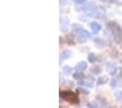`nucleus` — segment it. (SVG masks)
I'll list each match as a JSON object with an SVG mask.
<instances>
[{
    "label": "nucleus",
    "mask_w": 122,
    "mask_h": 108,
    "mask_svg": "<svg viewBox=\"0 0 122 108\" xmlns=\"http://www.w3.org/2000/svg\"><path fill=\"white\" fill-rule=\"evenodd\" d=\"M60 97L62 99L66 100L68 103L72 104V105H77L80 103V99L77 97L75 93L71 92V91H61L60 92Z\"/></svg>",
    "instance_id": "f257e3e1"
},
{
    "label": "nucleus",
    "mask_w": 122,
    "mask_h": 108,
    "mask_svg": "<svg viewBox=\"0 0 122 108\" xmlns=\"http://www.w3.org/2000/svg\"><path fill=\"white\" fill-rule=\"evenodd\" d=\"M81 7H77V10L79 11H85V12H91V11L95 10V8H96V5H95L94 2H88V3H81Z\"/></svg>",
    "instance_id": "f03ea898"
},
{
    "label": "nucleus",
    "mask_w": 122,
    "mask_h": 108,
    "mask_svg": "<svg viewBox=\"0 0 122 108\" xmlns=\"http://www.w3.org/2000/svg\"><path fill=\"white\" fill-rule=\"evenodd\" d=\"M106 70H107V72H108L109 74L114 75L116 73H117V71H118V67L116 66V63L108 62V63L106 64Z\"/></svg>",
    "instance_id": "7ed1b4c3"
},
{
    "label": "nucleus",
    "mask_w": 122,
    "mask_h": 108,
    "mask_svg": "<svg viewBox=\"0 0 122 108\" xmlns=\"http://www.w3.org/2000/svg\"><path fill=\"white\" fill-rule=\"evenodd\" d=\"M93 81H94V80L91 77V79H88L87 81H84L83 79H82V80L77 81V82H79L80 85L82 84V85H85V86H87V87H89V88H93V87H94V82H93Z\"/></svg>",
    "instance_id": "20e7f679"
},
{
    "label": "nucleus",
    "mask_w": 122,
    "mask_h": 108,
    "mask_svg": "<svg viewBox=\"0 0 122 108\" xmlns=\"http://www.w3.org/2000/svg\"><path fill=\"white\" fill-rule=\"evenodd\" d=\"M89 27L92 28V32H93V33H98V32L102 30L100 24H98L97 22H91V23H89Z\"/></svg>",
    "instance_id": "39448f33"
},
{
    "label": "nucleus",
    "mask_w": 122,
    "mask_h": 108,
    "mask_svg": "<svg viewBox=\"0 0 122 108\" xmlns=\"http://www.w3.org/2000/svg\"><path fill=\"white\" fill-rule=\"evenodd\" d=\"M60 27L62 32H66L69 28V20L66 18L61 19V23H60Z\"/></svg>",
    "instance_id": "423d86ee"
},
{
    "label": "nucleus",
    "mask_w": 122,
    "mask_h": 108,
    "mask_svg": "<svg viewBox=\"0 0 122 108\" xmlns=\"http://www.w3.org/2000/svg\"><path fill=\"white\" fill-rule=\"evenodd\" d=\"M86 68H87L86 61H81V62H79V63L76 64L75 70H76V71H84Z\"/></svg>",
    "instance_id": "0eeeda50"
},
{
    "label": "nucleus",
    "mask_w": 122,
    "mask_h": 108,
    "mask_svg": "<svg viewBox=\"0 0 122 108\" xmlns=\"http://www.w3.org/2000/svg\"><path fill=\"white\" fill-rule=\"evenodd\" d=\"M72 56V51L71 50H69V49H66V50H63L62 51V54H61V59H69L70 57Z\"/></svg>",
    "instance_id": "6e6552de"
},
{
    "label": "nucleus",
    "mask_w": 122,
    "mask_h": 108,
    "mask_svg": "<svg viewBox=\"0 0 122 108\" xmlns=\"http://www.w3.org/2000/svg\"><path fill=\"white\" fill-rule=\"evenodd\" d=\"M89 71H91L93 74H99V73L102 72V67H100V66H93V67H91Z\"/></svg>",
    "instance_id": "1a4fd4ad"
},
{
    "label": "nucleus",
    "mask_w": 122,
    "mask_h": 108,
    "mask_svg": "<svg viewBox=\"0 0 122 108\" xmlns=\"http://www.w3.org/2000/svg\"><path fill=\"white\" fill-rule=\"evenodd\" d=\"M73 79H74V80H77V81H80V80H82V79H84V73H83V71H76L75 73L73 74Z\"/></svg>",
    "instance_id": "9d476101"
},
{
    "label": "nucleus",
    "mask_w": 122,
    "mask_h": 108,
    "mask_svg": "<svg viewBox=\"0 0 122 108\" xmlns=\"http://www.w3.org/2000/svg\"><path fill=\"white\" fill-rule=\"evenodd\" d=\"M66 41L69 45H74L75 44V41H74V36L72 34H68L66 36Z\"/></svg>",
    "instance_id": "9b49d317"
},
{
    "label": "nucleus",
    "mask_w": 122,
    "mask_h": 108,
    "mask_svg": "<svg viewBox=\"0 0 122 108\" xmlns=\"http://www.w3.org/2000/svg\"><path fill=\"white\" fill-rule=\"evenodd\" d=\"M87 59H88L89 63H95V62L97 61V56L94 52H91V54L88 55V57H87Z\"/></svg>",
    "instance_id": "f8f14e48"
},
{
    "label": "nucleus",
    "mask_w": 122,
    "mask_h": 108,
    "mask_svg": "<svg viewBox=\"0 0 122 108\" xmlns=\"http://www.w3.org/2000/svg\"><path fill=\"white\" fill-rule=\"evenodd\" d=\"M107 81H108V77H107L106 75L100 77H98V80H97V85H104L107 83Z\"/></svg>",
    "instance_id": "ddd939ff"
},
{
    "label": "nucleus",
    "mask_w": 122,
    "mask_h": 108,
    "mask_svg": "<svg viewBox=\"0 0 122 108\" xmlns=\"http://www.w3.org/2000/svg\"><path fill=\"white\" fill-rule=\"evenodd\" d=\"M94 43H95V45H96L97 47H99V48H102V47L105 46V41H102V39H100V38H95Z\"/></svg>",
    "instance_id": "4468645a"
},
{
    "label": "nucleus",
    "mask_w": 122,
    "mask_h": 108,
    "mask_svg": "<svg viewBox=\"0 0 122 108\" xmlns=\"http://www.w3.org/2000/svg\"><path fill=\"white\" fill-rule=\"evenodd\" d=\"M72 71H73V69H72L71 67H69V66H64V67L62 68V72H63V74H66V75L71 74Z\"/></svg>",
    "instance_id": "2eb2a0df"
},
{
    "label": "nucleus",
    "mask_w": 122,
    "mask_h": 108,
    "mask_svg": "<svg viewBox=\"0 0 122 108\" xmlns=\"http://www.w3.org/2000/svg\"><path fill=\"white\" fill-rule=\"evenodd\" d=\"M110 85H111V87H118V86L121 85V82H119L118 79H112L110 81Z\"/></svg>",
    "instance_id": "dca6fc26"
},
{
    "label": "nucleus",
    "mask_w": 122,
    "mask_h": 108,
    "mask_svg": "<svg viewBox=\"0 0 122 108\" xmlns=\"http://www.w3.org/2000/svg\"><path fill=\"white\" fill-rule=\"evenodd\" d=\"M87 37H85L84 35H81V34H77V41L79 43H81V44H84V43H86L87 41Z\"/></svg>",
    "instance_id": "f3484780"
},
{
    "label": "nucleus",
    "mask_w": 122,
    "mask_h": 108,
    "mask_svg": "<svg viewBox=\"0 0 122 108\" xmlns=\"http://www.w3.org/2000/svg\"><path fill=\"white\" fill-rule=\"evenodd\" d=\"M76 91H77V93H81V94H84V95H88L89 94V91L84 87H77Z\"/></svg>",
    "instance_id": "a211bd4d"
},
{
    "label": "nucleus",
    "mask_w": 122,
    "mask_h": 108,
    "mask_svg": "<svg viewBox=\"0 0 122 108\" xmlns=\"http://www.w3.org/2000/svg\"><path fill=\"white\" fill-rule=\"evenodd\" d=\"M72 31L73 32H79V31H81L82 28H83V26L82 25H80V24H72Z\"/></svg>",
    "instance_id": "6ab92c4d"
},
{
    "label": "nucleus",
    "mask_w": 122,
    "mask_h": 108,
    "mask_svg": "<svg viewBox=\"0 0 122 108\" xmlns=\"http://www.w3.org/2000/svg\"><path fill=\"white\" fill-rule=\"evenodd\" d=\"M114 97L117 98V100H121L122 99V92L121 91H116V93H114Z\"/></svg>",
    "instance_id": "aec40b11"
},
{
    "label": "nucleus",
    "mask_w": 122,
    "mask_h": 108,
    "mask_svg": "<svg viewBox=\"0 0 122 108\" xmlns=\"http://www.w3.org/2000/svg\"><path fill=\"white\" fill-rule=\"evenodd\" d=\"M97 98H98V100H100V103H102V105H107V104H108V103H107V100L106 99H105V97H102V96H98V97H97Z\"/></svg>",
    "instance_id": "412c9836"
},
{
    "label": "nucleus",
    "mask_w": 122,
    "mask_h": 108,
    "mask_svg": "<svg viewBox=\"0 0 122 108\" xmlns=\"http://www.w3.org/2000/svg\"><path fill=\"white\" fill-rule=\"evenodd\" d=\"M73 1H74V2H76L77 5H80V3H84L86 0H73Z\"/></svg>",
    "instance_id": "4be33fe9"
},
{
    "label": "nucleus",
    "mask_w": 122,
    "mask_h": 108,
    "mask_svg": "<svg viewBox=\"0 0 122 108\" xmlns=\"http://www.w3.org/2000/svg\"><path fill=\"white\" fill-rule=\"evenodd\" d=\"M120 77H121V79H122V69L120 70Z\"/></svg>",
    "instance_id": "5701e85b"
}]
</instances>
